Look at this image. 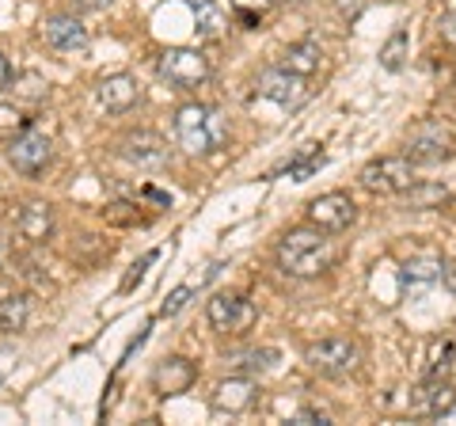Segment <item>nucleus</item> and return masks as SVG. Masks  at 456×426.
<instances>
[{"label": "nucleus", "instance_id": "obj_26", "mask_svg": "<svg viewBox=\"0 0 456 426\" xmlns=\"http://www.w3.org/2000/svg\"><path fill=\"white\" fill-rule=\"evenodd\" d=\"M232 4H236V16L244 20V23H259L263 8H266V4H274V0H232Z\"/></svg>", "mask_w": 456, "mask_h": 426}, {"label": "nucleus", "instance_id": "obj_18", "mask_svg": "<svg viewBox=\"0 0 456 426\" xmlns=\"http://www.w3.org/2000/svg\"><path fill=\"white\" fill-rule=\"evenodd\" d=\"M281 69H289V73H301V77H316L320 65H323V50L316 42H293L289 50L281 53Z\"/></svg>", "mask_w": 456, "mask_h": 426}, {"label": "nucleus", "instance_id": "obj_14", "mask_svg": "<svg viewBox=\"0 0 456 426\" xmlns=\"http://www.w3.org/2000/svg\"><path fill=\"white\" fill-rule=\"evenodd\" d=\"M16 229L23 240H31V244H46V240L53 236V209L46 202H31L20 209V221Z\"/></svg>", "mask_w": 456, "mask_h": 426}, {"label": "nucleus", "instance_id": "obj_3", "mask_svg": "<svg viewBox=\"0 0 456 426\" xmlns=\"http://www.w3.org/2000/svg\"><path fill=\"white\" fill-rule=\"evenodd\" d=\"M156 77L175 92H194L198 84H206V77H209V58L191 46L164 50L160 58H156Z\"/></svg>", "mask_w": 456, "mask_h": 426}, {"label": "nucleus", "instance_id": "obj_30", "mask_svg": "<svg viewBox=\"0 0 456 426\" xmlns=\"http://www.w3.org/2000/svg\"><path fill=\"white\" fill-rule=\"evenodd\" d=\"M152 259H156V251H149V255H145V259H141V263L134 266V274H130V278H126V282H122V290H130V286H134V282H141V274H145V266H149Z\"/></svg>", "mask_w": 456, "mask_h": 426}, {"label": "nucleus", "instance_id": "obj_4", "mask_svg": "<svg viewBox=\"0 0 456 426\" xmlns=\"http://www.w3.org/2000/svg\"><path fill=\"white\" fill-rule=\"evenodd\" d=\"M305 362L316 369L320 377L342 381V377H350L354 369H358L362 350H358V343H354V339L331 335V339H320V343H312V347L305 350Z\"/></svg>", "mask_w": 456, "mask_h": 426}, {"label": "nucleus", "instance_id": "obj_35", "mask_svg": "<svg viewBox=\"0 0 456 426\" xmlns=\"http://www.w3.org/2000/svg\"><path fill=\"white\" fill-rule=\"evenodd\" d=\"M8 77H12V65H8V58H4V53H0V92H4Z\"/></svg>", "mask_w": 456, "mask_h": 426}, {"label": "nucleus", "instance_id": "obj_32", "mask_svg": "<svg viewBox=\"0 0 456 426\" xmlns=\"http://www.w3.org/2000/svg\"><path fill=\"white\" fill-rule=\"evenodd\" d=\"M297 422H327V415L316 407H305V411H297Z\"/></svg>", "mask_w": 456, "mask_h": 426}, {"label": "nucleus", "instance_id": "obj_6", "mask_svg": "<svg viewBox=\"0 0 456 426\" xmlns=\"http://www.w3.org/2000/svg\"><path fill=\"white\" fill-rule=\"evenodd\" d=\"M415 183V164L407 156H377L362 168V187L373 194H403Z\"/></svg>", "mask_w": 456, "mask_h": 426}, {"label": "nucleus", "instance_id": "obj_7", "mask_svg": "<svg viewBox=\"0 0 456 426\" xmlns=\"http://www.w3.org/2000/svg\"><path fill=\"white\" fill-rule=\"evenodd\" d=\"M4 156H8V164L16 168L20 176H38L42 168L50 164V156H53V141L42 130H23V134H16L8 141Z\"/></svg>", "mask_w": 456, "mask_h": 426}, {"label": "nucleus", "instance_id": "obj_31", "mask_svg": "<svg viewBox=\"0 0 456 426\" xmlns=\"http://www.w3.org/2000/svg\"><path fill=\"white\" fill-rule=\"evenodd\" d=\"M8 126H20V111L16 107H0V130H8Z\"/></svg>", "mask_w": 456, "mask_h": 426}, {"label": "nucleus", "instance_id": "obj_5", "mask_svg": "<svg viewBox=\"0 0 456 426\" xmlns=\"http://www.w3.org/2000/svg\"><path fill=\"white\" fill-rule=\"evenodd\" d=\"M312 77H301V73H289V69H266V73H259V80H255V92H259L263 99H270V103H278L285 111H297L305 107L312 99V88H308Z\"/></svg>", "mask_w": 456, "mask_h": 426}, {"label": "nucleus", "instance_id": "obj_33", "mask_svg": "<svg viewBox=\"0 0 456 426\" xmlns=\"http://www.w3.org/2000/svg\"><path fill=\"white\" fill-rule=\"evenodd\" d=\"M441 282H445L449 290H456V263H449V259L441 263Z\"/></svg>", "mask_w": 456, "mask_h": 426}, {"label": "nucleus", "instance_id": "obj_8", "mask_svg": "<svg viewBox=\"0 0 456 426\" xmlns=\"http://www.w3.org/2000/svg\"><path fill=\"white\" fill-rule=\"evenodd\" d=\"M354 221H358V206H354V198L342 194V191L320 194L308 202V225H316L323 233H346Z\"/></svg>", "mask_w": 456, "mask_h": 426}, {"label": "nucleus", "instance_id": "obj_9", "mask_svg": "<svg viewBox=\"0 0 456 426\" xmlns=\"http://www.w3.org/2000/svg\"><path fill=\"white\" fill-rule=\"evenodd\" d=\"M452 156V134L441 122H422L407 137V160L411 164H441Z\"/></svg>", "mask_w": 456, "mask_h": 426}, {"label": "nucleus", "instance_id": "obj_34", "mask_svg": "<svg viewBox=\"0 0 456 426\" xmlns=\"http://www.w3.org/2000/svg\"><path fill=\"white\" fill-rule=\"evenodd\" d=\"M73 4H77L80 12H99V8H107L110 0H73Z\"/></svg>", "mask_w": 456, "mask_h": 426}, {"label": "nucleus", "instance_id": "obj_12", "mask_svg": "<svg viewBox=\"0 0 456 426\" xmlns=\"http://www.w3.org/2000/svg\"><path fill=\"white\" fill-rule=\"evenodd\" d=\"M141 99V88L134 77L126 73H114V77H103L95 84V103L107 111V115H126V111H134Z\"/></svg>", "mask_w": 456, "mask_h": 426}, {"label": "nucleus", "instance_id": "obj_10", "mask_svg": "<svg viewBox=\"0 0 456 426\" xmlns=\"http://www.w3.org/2000/svg\"><path fill=\"white\" fill-rule=\"evenodd\" d=\"M118 156L126 164H134V168H145V172H156V168H164L167 164V141L160 134H152V130H134V134H126L118 141Z\"/></svg>", "mask_w": 456, "mask_h": 426}, {"label": "nucleus", "instance_id": "obj_20", "mask_svg": "<svg viewBox=\"0 0 456 426\" xmlns=\"http://www.w3.org/2000/svg\"><path fill=\"white\" fill-rule=\"evenodd\" d=\"M441 263L437 255H426V259H411L403 263V271H399V282H403L407 290H419V286H434V282H441Z\"/></svg>", "mask_w": 456, "mask_h": 426}, {"label": "nucleus", "instance_id": "obj_13", "mask_svg": "<svg viewBox=\"0 0 456 426\" xmlns=\"http://www.w3.org/2000/svg\"><path fill=\"white\" fill-rule=\"evenodd\" d=\"M42 38H46V46L57 53L88 50V27H84L77 16H50L42 23Z\"/></svg>", "mask_w": 456, "mask_h": 426}, {"label": "nucleus", "instance_id": "obj_1", "mask_svg": "<svg viewBox=\"0 0 456 426\" xmlns=\"http://www.w3.org/2000/svg\"><path fill=\"white\" fill-rule=\"evenodd\" d=\"M335 259H338V248H335L331 233L316 229V225L289 229L278 240V263H281V271L293 278H320L323 271H331Z\"/></svg>", "mask_w": 456, "mask_h": 426}, {"label": "nucleus", "instance_id": "obj_15", "mask_svg": "<svg viewBox=\"0 0 456 426\" xmlns=\"http://www.w3.org/2000/svg\"><path fill=\"white\" fill-rule=\"evenodd\" d=\"M452 407H456V389L449 385V381H426L422 392H419V400H415L419 415H430V419L449 415Z\"/></svg>", "mask_w": 456, "mask_h": 426}, {"label": "nucleus", "instance_id": "obj_17", "mask_svg": "<svg viewBox=\"0 0 456 426\" xmlns=\"http://www.w3.org/2000/svg\"><path fill=\"white\" fill-rule=\"evenodd\" d=\"M187 8H191V16H194V31L198 38H221L224 35V27H228V16L221 12L217 0H187Z\"/></svg>", "mask_w": 456, "mask_h": 426}, {"label": "nucleus", "instance_id": "obj_28", "mask_svg": "<svg viewBox=\"0 0 456 426\" xmlns=\"http://www.w3.org/2000/svg\"><path fill=\"white\" fill-rule=\"evenodd\" d=\"M437 31H441V38H445L449 46H456V12H449V16H441Z\"/></svg>", "mask_w": 456, "mask_h": 426}, {"label": "nucleus", "instance_id": "obj_11", "mask_svg": "<svg viewBox=\"0 0 456 426\" xmlns=\"http://www.w3.org/2000/svg\"><path fill=\"white\" fill-rule=\"evenodd\" d=\"M255 324V305L248 297H236V293H217L209 301V328L221 332V335H240Z\"/></svg>", "mask_w": 456, "mask_h": 426}, {"label": "nucleus", "instance_id": "obj_29", "mask_svg": "<svg viewBox=\"0 0 456 426\" xmlns=\"http://www.w3.org/2000/svg\"><path fill=\"white\" fill-rule=\"evenodd\" d=\"M362 8H365L362 0H338V16H342V20H358Z\"/></svg>", "mask_w": 456, "mask_h": 426}, {"label": "nucleus", "instance_id": "obj_21", "mask_svg": "<svg viewBox=\"0 0 456 426\" xmlns=\"http://www.w3.org/2000/svg\"><path fill=\"white\" fill-rule=\"evenodd\" d=\"M27 320H31V297L12 293V297H4V301H0V332H4V335L23 332Z\"/></svg>", "mask_w": 456, "mask_h": 426}, {"label": "nucleus", "instance_id": "obj_2", "mask_svg": "<svg viewBox=\"0 0 456 426\" xmlns=\"http://www.w3.org/2000/svg\"><path fill=\"white\" fill-rule=\"evenodd\" d=\"M175 141L191 156H209L228 141V119L217 107L206 103H187L175 115Z\"/></svg>", "mask_w": 456, "mask_h": 426}, {"label": "nucleus", "instance_id": "obj_22", "mask_svg": "<svg viewBox=\"0 0 456 426\" xmlns=\"http://www.w3.org/2000/svg\"><path fill=\"white\" fill-rule=\"evenodd\" d=\"M449 198H452V191H449V187H441V183H419V179L403 191L407 209H430V206L449 202Z\"/></svg>", "mask_w": 456, "mask_h": 426}, {"label": "nucleus", "instance_id": "obj_36", "mask_svg": "<svg viewBox=\"0 0 456 426\" xmlns=\"http://www.w3.org/2000/svg\"><path fill=\"white\" fill-rule=\"evenodd\" d=\"M274 4H301V0H274Z\"/></svg>", "mask_w": 456, "mask_h": 426}, {"label": "nucleus", "instance_id": "obj_37", "mask_svg": "<svg viewBox=\"0 0 456 426\" xmlns=\"http://www.w3.org/2000/svg\"><path fill=\"white\" fill-rule=\"evenodd\" d=\"M0 385H4V369H0Z\"/></svg>", "mask_w": 456, "mask_h": 426}, {"label": "nucleus", "instance_id": "obj_23", "mask_svg": "<svg viewBox=\"0 0 456 426\" xmlns=\"http://www.w3.org/2000/svg\"><path fill=\"white\" fill-rule=\"evenodd\" d=\"M281 354L274 347H259V350H248V354H240L236 365H232V373L240 377H255V373H270V369L278 365Z\"/></svg>", "mask_w": 456, "mask_h": 426}, {"label": "nucleus", "instance_id": "obj_25", "mask_svg": "<svg viewBox=\"0 0 456 426\" xmlns=\"http://www.w3.org/2000/svg\"><path fill=\"white\" fill-rule=\"evenodd\" d=\"M403 58H407V31L399 27V31H392V38L384 42V50H380V69H388V73H399V69H403Z\"/></svg>", "mask_w": 456, "mask_h": 426}, {"label": "nucleus", "instance_id": "obj_24", "mask_svg": "<svg viewBox=\"0 0 456 426\" xmlns=\"http://www.w3.org/2000/svg\"><path fill=\"white\" fill-rule=\"evenodd\" d=\"M316 149H320V145H305L301 152H297V160H289V164L281 168V172L289 176L293 183H305L312 172H320V168H323V152H316Z\"/></svg>", "mask_w": 456, "mask_h": 426}, {"label": "nucleus", "instance_id": "obj_27", "mask_svg": "<svg viewBox=\"0 0 456 426\" xmlns=\"http://www.w3.org/2000/svg\"><path fill=\"white\" fill-rule=\"evenodd\" d=\"M191 293H194L191 286H179V290H175V293H171L167 301H164V308H160V312H164V316H175V312H179L183 305H187V297H191Z\"/></svg>", "mask_w": 456, "mask_h": 426}, {"label": "nucleus", "instance_id": "obj_19", "mask_svg": "<svg viewBox=\"0 0 456 426\" xmlns=\"http://www.w3.org/2000/svg\"><path fill=\"white\" fill-rule=\"evenodd\" d=\"M251 400H255L251 381L236 373L232 381H224V385L217 389V396H213V407H217V411H232V415H236V411H244Z\"/></svg>", "mask_w": 456, "mask_h": 426}, {"label": "nucleus", "instance_id": "obj_16", "mask_svg": "<svg viewBox=\"0 0 456 426\" xmlns=\"http://www.w3.org/2000/svg\"><path fill=\"white\" fill-rule=\"evenodd\" d=\"M191 381H194V365L187 358H167V362L156 365V373H152V385H156V392H160V396L187 392Z\"/></svg>", "mask_w": 456, "mask_h": 426}]
</instances>
